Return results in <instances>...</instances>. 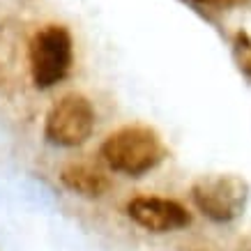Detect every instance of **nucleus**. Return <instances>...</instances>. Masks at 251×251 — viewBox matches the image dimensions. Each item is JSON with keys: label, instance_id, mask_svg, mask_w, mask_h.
Wrapping results in <instances>:
<instances>
[{"label": "nucleus", "instance_id": "1", "mask_svg": "<svg viewBox=\"0 0 251 251\" xmlns=\"http://www.w3.org/2000/svg\"><path fill=\"white\" fill-rule=\"evenodd\" d=\"M101 157L115 173L141 177L164 161L166 145L152 127L129 125L113 131L101 143Z\"/></svg>", "mask_w": 251, "mask_h": 251}, {"label": "nucleus", "instance_id": "2", "mask_svg": "<svg viewBox=\"0 0 251 251\" xmlns=\"http://www.w3.org/2000/svg\"><path fill=\"white\" fill-rule=\"evenodd\" d=\"M249 182L235 173H210L201 175L191 184V201L217 224H228L244 214L249 203Z\"/></svg>", "mask_w": 251, "mask_h": 251}, {"label": "nucleus", "instance_id": "3", "mask_svg": "<svg viewBox=\"0 0 251 251\" xmlns=\"http://www.w3.org/2000/svg\"><path fill=\"white\" fill-rule=\"evenodd\" d=\"M32 83L46 90L60 83L72 69V35L65 25H44L30 39L28 49Z\"/></svg>", "mask_w": 251, "mask_h": 251}, {"label": "nucleus", "instance_id": "4", "mask_svg": "<svg viewBox=\"0 0 251 251\" xmlns=\"http://www.w3.org/2000/svg\"><path fill=\"white\" fill-rule=\"evenodd\" d=\"M95 129V108L83 95H65L46 115L44 136L60 148H76L90 138Z\"/></svg>", "mask_w": 251, "mask_h": 251}, {"label": "nucleus", "instance_id": "5", "mask_svg": "<svg viewBox=\"0 0 251 251\" xmlns=\"http://www.w3.org/2000/svg\"><path fill=\"white\" fill-rule=\"evenodd\" d=\"M127 214L134 224L150 233H173L191 224V214L177 201L161 196H136L127 203Z\"/></svg>", "mask_w": 251, "mask_h": 251}, {"label": "nucleus", "instance_id": "6", "mask_svg": "<svg viewBox=\"0 0 251 251\" xmlns=\"http://www.w3.org/2000/svg\"><path fill=\"white\" fill-rule=\"evenodd\" d=\"M60 182L67 187L69 191H74L78 196L85 198H99L104 196L111 187L108 177L99 168L90 166V164H69L62 168Z\"/></svg>", "mask_w": 251, "mask_h": 251}, {"label": "nucleus", "instance_id": "7", "mask_svg": "<svg viewBox=\"0 0 251 251\" xmlns=\"http://www.w3.org/2000/svg\"><path fill=\"white\" fill-rule=\"evenodd\" d=\"M233 55H235L237 69L251 81V37L247 32H237L233 42Z\"/></svg>", "mask_w": 251, "mask_h": 251}, {"label": "nucleus", "instance_id": "8", "mask_svg": "<svg viewBox=\"0 0 251 251\" xmlns=\"http://www.w3.org/2000/svg\"><path fill=\"white\" fill-rule=\"evenodd\" d=\"M217 2H221V5H240L244 0H217Z\"/></svg>", "mask_w": 251, "mask_h": 251}, {"label": "nucleus", "instance_id": "9", "mask_svg": "<svg viewBox=\"0 0 251 251\" xmlns=\"http://www.w3.org/2000/svg\"><path fill=\"white\" fill-rule=\"evenodd\" d=\"M198 2H205V0H198Z\"/></svg>", "mask_w": 251, "mask_h": 251}]
</instances>
